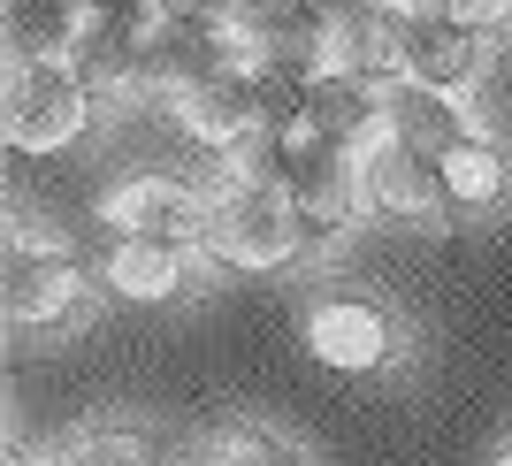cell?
<instances>
[{
  "label": "cell",
  "mask_w": 512,
  "mask_h": 466,
  "mask_svg": "<svg viewBox=\"0 0 512 466\" xmlns=\"http://www.w3.org/2000/svg\"><path fill=\"white\" fill-rule=\"evenodd\" d=\"M314 237L299 222V199L291 184H245V191H222L207 199V230H199V253L230 276H268L283 260H299Z\"/></svg>",
  "instance_id": "6da1fadb"
},
{
  "label": "cell",
  "mask_w": 512,
  "mask_h": 466,
  "mask_svg": "<svg viewBox=\"0 0 512 466\" xmlns=\"http://www.w3.org/2000/svg\"><path fill=\"white\" fill-rule=\"evenodd\" d=\"M92 123H100V92L69 62H31V54L8 62V153L54 161L77 138H92Z\"/></svg>",
  "instance_id": "7a4b0ae2"
},
{
  "label": "cell",
  "mask_w": 512,
  "mask_h": 466,
  "mask_svg": "<svg viewBox=\"0 0 512 466\" xmlns=\"http://www.w3.org/2000/svg\"><path fill=\"white\" fill-rule=\"evenodd\" d=\"M299 344L306 360L329 367V375H383L398 352H406V329L383 298L367 291H321L299 314Z\"/></svg>",
  "instance_id": "3957f363"
},
{
  "label": "cell",
  "mask_w": 512,
  "mask_h": 466,
  "mask_svg": "<svg viewBox=\"0 0 512 466\" xmlns=\"http://www.w3.org/2000/svg\"><path fill=\"white\" fill-rule=\"evenodd\" d=\"M92 214H100L107 237H184V245H199V230H207V191L176 169V161H161V169L107 176Z\"/></svg>",
  "instance_id": "277c9868"
},
{
  "label": "cell",
  "mask_w": 512,
  "mask_h": 466,
  "mask_svg": "<svg viewBox=\"0 0 512 466\" xmlns=\"http://www.w3.org/2000/svg\"><path fill=\"white\" fill-rule=\"evenodd\" d=\"M199 268H214V260L184 237H107L92 260L100 298H115V306H176Z\"/></svg>",
  "instance_id": "5b68a950"
},
{
  "label": "cell",
  "mask_w": 512,
  "mask_h": 466,
  "mask_svg": "<svg viewBox=\"0 0 512 466\" xmlns=\"http://www.w3.org/2000/svg\"><path fill=\"white\" fill-rule=\"evenodd\" d=\"M360 199H367L375 222H398V230H436L451 214V191H444V176H436V161L398 146V138L360 146Z\"/></svg>",
  "instance_id": "8992f818"
},
{
  "label": "cell",
  "mask_w": 512,
  "mask_h": 466,
  "mask_svg": "<svg viewBox=\"0 0 512 466\" xmlns=\"http://www.w3.org/2000/svg\"><path fill=\"white\" fill-rule=\"evenodd\" d=\"M100 276H92L77 253H54V245H23L8 260V321L16 329H69V321L92 306Z\"/></svg>",
  "instance_id": "52a82bcc"
},
{
  "label": "cell",
  "mask_w": 512,
  "mask_h": 466,
  "mask_svg": "<svg viewBox=\"0 0 512 466\" xmlns=\"http://www.w3.org/2000/svg\"><path fill=\"white\" fill-rule=\"evenodd\" d=\"M482 31H467V23L436 16V8H406L398 16V77H421V85H474L482 77Z\"/></svg>",
  "instance_id": "ba28073f"
},
{
  "label": "cell",
  "mask_w": 512,
  "mask_h": 466,
  "mask_svg": "<svg viewBox=\"0 0 512 466\" xmlns=\"http://www.w3.org/2000/svg\"><path fill=\"white\" fill-rule=\"evenodd\" d=\"M291 199H299L306 237H314V245H337V237L367 214V199H360V153L329 146V153H314V161H299V169H291Z\"/></svg>",
  "instance_id": "9c48e42d"
},
{
  "label": "cell",
  "mask_w": 512,
  "mask_h": 466,
  "mask_svg": "<svg viewBox=\"0 0 512 466\" xmlns=\"http://www.w3.org/2000/svg\"><path fill=\"white\" fill-rule=\"evenodd\" d=\"M383 85L390 77H375V69L329 62V69L306 77V115L329 130V146H367V138L383 130Z\"/></svg>",
  "instance_id": "30bf717a"
},
{
  "label": "cell",
  "mask_w": 512,
  "mask_h": 466,
  "mask_svg": "<svg viewBox=\"0 0 512 466\" xmlns=\"http://www.w3.org/2000/svg\"><path fill=\"white\" fill-rule=\"evenodd\" d=\"M467 107L451 100L444 85H421V77H390L383 85V138H398V146H413V153H451L459 138H467Z\"/></svg>",
  "instance_id": "8fae6325"
},
{
  "label": "cell",
  "mask_w": 512,
  "mask_h": 466,
  "mask_svg": "<svg viewBox=\"0 0 512 466\" xmlns=\"http://www.w3.org/2000/svg\"><path fill=\"white\" fill-rule=\"evenodd\" d=\"M436 176L451 191V214H490L512 199V146L490 130H467L451 153H436Z\"/></svg>",
  "instance_id": "7c38bea8"
},
{
  "label": "cell",
  "mask_w": 512,
  "mask_h": 466,
  "mask_svg": "<svg viewBox=\"0 0 512 466\" xmlns=\"http://www.w3.org/2000/svg\"><path fill=\"white\" fill-rule=\"evenodd\" d=\"M77 31H85V0H8V54L69 62Z\"/></svg>",
  "instance_id": "4fadbf2b"
},
{
  "label": "cell",
  "mask_w": 512,
  "mask_h": 466,
  "mask_svg": "<svg viewBox=\"0 0 512 466\" xmlns=\"http://www.w3.org/2000/svg\"><path fill=\"white\" fill-rule=\"evenodd\" d=\"M199 459L207 466H306L299 444H283L268 421H253V413H222V421L199 436Z\"/></svg>",
  "instance_id": "5bb4252c"
},
{
  "label": "cell",
  "mask_w": 512,
  "mask_h": 466,
  "mask_svg": "<svg viewBox=\"0 0 512 466\" xmlns=\"http://www.w3.org/2000/svg\"><path fill=\"white\" fill-rule=\"evenodd\" d=\"M62 466H161V444L146 428H85L62 451Z\"/></svg>",
  "instance_id": "9a60e30c"
},
{
  "label": "cell",
  "mask_w": 512,
  "mask_h": 466,
  "mask_svg": "<svg viewBox=\"0 0 512 466\" xmlns=\"http://www.w3.org/2000/svg\"><path fill=\"white\" fill-rule=\"evenodd\" d=\"M436 16L467 23V31H482V39H505L512 31V0H436Z\"/></svg>",
  "instance_id": "2e32d148"
},
{
  "label": "cell",
  "mask_w": 512,
  "mask_h": 466,
  "mask_svg": "<svg viewBox=\"0 0 512 466\" xmlns=\"http://www.w3.org/2000/svg\"><path fill=\"white\" fill-rule=\"evenodd\" d=\"M230 0H161V23H222Z\"/></svg>",
  "instance_id": "e0dca14e"
},
{
  "label": "cell",
  "mask_w": 512,
  "mask_h": 466,
  "mask_svg": "<svg viewBox=\"0 0 512 466\" xmlns=\"http://www.w3.org/2000/svg\"><path fill=\"white\" fill-rule=\"evenodd\" d=\"M490 466H512V436H505V444H497V451H490Z\"/></svg>",
  "instance_id": "ac0fdd59"
},
{
  "label": "cell",
  "mask_w": 512,
  "mask_h": 466,
  "mask_svg": "<svg viewBox=\"0 0 512 466\" xmlns=\"http://www.w3.org/2000/svg\"><path fill=\"white\" fill-rule=\"evenodd\" d=\"M413 8H436V0H413Z\"/></svg>",
  "instance_id": "d6986e66"
},
{
  "label": "cell",
  "mask_w": 512,
  "mask_h": 466,
  "mask_svg": "<svg viewBox=\"0 0 512 466\" xmlns=\"http://www.w3.org/2000/svg\"><path fill=\"white\" fill-rule=\"evenodd\" d=\"M192 466H207V459H192Z\"/></svg>",
  "instance_id": "ffe728a7"
}]
</instances>
